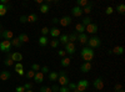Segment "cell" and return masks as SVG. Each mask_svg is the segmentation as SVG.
Segmentation results:
<instances>
[{"instance_id": "obj_24", "label": "cell", "mask_w": 125, "mask_h": 92, "mask_svg": "<svg viewBox=\"0 0 125 92\" xmlns=\"http://www.w3.org/2000/svg\"><path fill=\"white\" fill-rule=\"evenodd\" d=\"M70 62H71V59L70 57H62L61 61H60V64H61L62 67H68L70 65Z\"/></svg>"}, {"instance_id": "obj_51", "label": "cell", "mask_w": 125, "mask_h": 92, "mask_svg": "<svg viewBox=\"0 0 125 92\" xmlns=\"http://www.w3.org/2000/svg\"><path fill=\"white\" fill-rule=\"evenodd\" d=\"M53 24H55V25L59 24V19H58V17H54V19H53Z\"/></svg>"}, {"instance_id": "obj_57", "label": "cell", "mask_w": 125, "mask_h": 92, "mask_svg": "<svg viewBox=\"0 0 125 92\" xmlns=\"http://www.w3.org/2000/svg\"><path fill=\"white\" fill-rule=\"evenodd\" d=\"M81 92H86V91H81Z\"/></svg>"}, {"instance_id": "obj_52", "label": "cell", "mask_w": 125, "mask_h": 92, "mask_svg": "<svg viewBox=\"0 0 125 92\" xmlns=\"http://www.w3.org/2000/svg\"><path fill=\"white\" fill-rule=\"evenodd\" d=\"M35 3H36V4H40V5H41V4H43V0H35Z\"/></svg>"}, {"instance_id": "obj_28", "label": "cell", "mask_w": 125, "mask_h": 92, "mask_svg": "<svg viewBox=\"0 0 125 92\" xmlns=\"http://www.w3.org/2000/svg\"><path fill=\"white\" fill-rule=\"evenodd\" d=\"M10 42H11V46H15V47H20L23 44L19 41V39L18 37H14V39H11L10 40Z\"/></svg>"}, {"instance_id": "obj_36", "label": "cell", "mask_w": 125, "mask_h": 92, "mask_svg": "<svg viewBox=\"0 0 125 92\" xmlns=\"http://www.w3.org/2000/svg\"><path fill=\"white\" fill-rule=\"evenodd\" d=\"M40 68H41V66L39 64H33V65H31V70H33L34 72H39Z\"/></svg>"}, {"instance_id": "obj_55", "label": "cell", "mask_w": 125, "mask_h": 92, "mask_svg": "<svg viewBox=\"0 0 125 92\" xmlns=\"http://www.w3.org/2000/svg\"><path fill=\"white\" fill-rule=\"evenodd\" d=\"M25 92H33V91H31V90H28V91H25Z\"/></svg>"}, {"instance_id": "obj_21", "label": "cell", "mask_w": 125, "mask_h": 92, "mask_svg": "<svg viewBox=\"0 0 125 92\" xmlns=\"http://www.w3.org/2000/svg\"><path fill=\"white\" fill-rule=\"evenodd\" d=\"M38 42L41 47H45L48 45V36H40L39 40H38Z\"/></svg>"}, {"instance_id": "obj_15", "label": "cell", "mask_w": 125, "mask_h": 92, "mask_svg": "<svg viewBox=\"0 0 125 92\" xmlns=\"http://www.w3.org/2000/svg\"><path fill=\"white\" fill-rule=\"evenodd\" d=\"M90 70H91V64L90 62H84L80 66V71H81V72H84V74L89 72Z\"/></svg>"}, {"instance_id": "obj_40", "label": "cell", "mask_w": 125, "mask_h": 92, "mask_svg": "<svg viewBox=\"0 0 125 92\" xmlns=\"http://www.w3.org/2000/svg\"><path fill=\"white\" fill-rule=\"evenodd\" d=\"M34 75H35V72L33 70H29L28 72H26V77L28 78H34Z\"/></svg>"}, {"instance_id": "obj_42", "label": "cell", "mask_w": 125, "mask_h": 92, "mask_svg": "<svg viewBox=\"0 0 125 92\" xmlns=\"http://www.w3.org/2000/svg\"><path fill=\"white\" fill-rule=\"evenodd\" d=\"M113 13H114V9H113L111 6H108L106 10H105V14H106V15H111Z\"/></svg>"}, {"instance_id": "obj_44", "label": "cell", "mask_w": 125, "mask_h": 92, "mask_svg": "<svg viewBox=\"0 0 125 92\" xmlns=\"http://www.w3.org/2000/svg\"><path fill=\"white\" fill-rule=\"evenodd\" d=\"M24 88H25V91H28V90H31V88H33V84L26 82V84L24 85Z\"/></svg>"}, {"instance_id": "obj_38", "label": "cell", "mask_w": 125, "mask_h": 92, "mask_svg": "<svg viewBox=\"0 0 125 92\" xmlns=\"http://www.w3.org/2000/svg\"><path fill=\"white\" fill-rule=\"evenodd\" d=\"M49 31H50V29L46 27V26H44L43 29H41V36H46L49 34Z\"/></svg>"}, {"instance_id": "obj_18", "label": "cell", "mask_w": 125, "mask_h": 92, "mask_svg": "<svg viewBox=\"0 0 125 92\" xmlns=\"http://www.w3.org/2000/svg\"><path fill=\"white\" fill-rule=\"evenodd\" d=\"M58 77H59V75H58V72H55V71H50L49 75H48V78H49V81H51V82L56 81Z\"/></svg>"}, {"instance_id": "obj_43", "label": "cell", "mask_w": 125, "mask_h": 92, "mask_svg": "<svg viewBox=\"0 0 125 92\" xmlns=\"http://www.w3.org/2000/svg\"><path fill=\"white\" fill-rule=\"evenodd\" d=\"M40 92H51V88L48 87V86H43L40 88Z\"/></svg>"}, {"instance_id": "obj_49", "label": "cell", "mask_w": 125, "mask_h": 92, "mask_svg": "<svg viewBox=\"0 0 125 92\" xmlns=\"http://www.w3.org/2000/svg\"><path fill=\"white\" fill-rule=\"evenodd\" d=\"M16 92H25L24 86H18V87H16Z\"/></svg>"}, {"instance_id": "obj_56", "label": "cell", "mask_w": 125, "mask_h": 92, "mask_svg": "<svg viewBox=\"0 0 125 92\" xmlns=\"http://www.w3.org/2000/svg\"><path fill=\"white\" fill-rule=\"evenodd\" d=\"M118 92H125V91H124V90H120V91H118Z\"/></svg>"}, {"instance_id": "obj_35", "label": "cell", "mask_w": 125, "mask_h": 92, "mask_svg": "<svg viewBox=\"0 0 125 92\" xmlns=\"http://www.w3.org/2000/svg\"><path fill=\"white\" fill-rule=\"evenodd\" d=\"M91 8H93V4H91V3H89V5H88V6H85L84 9H83V14L85 13V14L88 15V14L91 11Z\"/></svg>"}, {"instance_id": "obj_34", "label": "cell", "mask_w": 125, "mask_h": 92, "mask_svg": "<svg viewBox=\"0 0 125 92\" xmlns=\"http://www.w3.org/2000/svg\"><path fill=\"white\" fill-rule=\"evenodd\" d=\"M59 45H60V42H59V40H58V39H55V40H51V41H50V46L53 47V49H56Z\"/></svg>"}, {"instance_id": "obj_26", "label": "cell", "mask_w": 125, "mask_h": 92, "mask_svg": "<svg viewBox=\"0 0 125 92\" xmlns=\"http://www.w3.org/2000/svg\"><path fill=\"white\" fill-rule=\"evenodd\" d=\"M18 39H19V41L21 42V44H24V42H29V36H28L26 34H20V35L18 36Z\"/></svg>"}, {"instance_id": "obj_19", "label": "cell", "mask_w": 125, "mask_h": 92, "mask_svg": "<svg viewBox=\"0 0 125 92\" xmlns=\"http://www.w3.org/2000/svg\"><path fill=\"white\" fill-rule=\"evenodd\" d=\"M39 10H40L41 14H48L49 10H50V6H49L46 3H43V4L40 5V9H39Z\"/></svg>"}, {"instance_id": "obj_37", "label": "cell", "mask_w": 125, "mask_h": 92, "mask_svg": "<svg viewBox=\"0 0 125 92\" xmlns=\"http://www.w3.org/2000/svg\"><path fill=\"white\" fill-rule=\"evenodd\" d=\"M21 70H24L23 64H21V62H16V64H15V72H18V71H21Z\"/></svg>"}, {"instance_id": "obj_2", "label": "cell", "mask_w": 125, "mask_h": 92, "mask_svg": "<svg viewBox=\"0 0 125 92\" xmlns=\"http://www.w3.org/2000/svg\"><path fill=\"white\" fill-rule=\"evenodd\" d=\"M58 75H59V77H58L59 85H60V86H68V84H69V77H68L66 71H60Z\"/></svg>"}, {"instance_id": "obj_22", "label": "cell", "mask_w": 125, "mask_h": 92, "mask_svg": "<svg viewBox=\"0 0 125 92\" xmlns=\"http://www.w3.org/2000/svg\"><path fill=\"white\" fill-rule=\"evenodd\" d=\"M15 62L11 60V57H10V52H8V56H6V59L4 60V65L5 66H8V67H10V66H13Z\"/></svg>"}, {"instance_id": "obj_14", "label": "cell", "mask_w": 125, "mask_h": 92, "mask_svg": "<svg viewBox=\"0 0 125 92\" xmlns=\"http://www.w3.org/2000/svg\"><path fill=\"white\" fill-rule=\"evenodd\" d=\"M10 76H11V74H10L8 70H4V71L0 72V80L1 81H8L10 78Z\"/></svg>"}, {"instance_id": "obj_31", "label": "cell", "mask_w": 125, "mask_h": 92, "mask_svg": "<svg viewBox=\"0 0 125 92\" xmlns=\"http://www.w3.org/2000/svg\"><path fill=\"white\" fill-rule=\"evenodd\" d=\"M68 37H69V42H75L76 40H78V34L76 33H73V34L68 35Z\"/></svg>"}, {"instance_id": "obj_13", "label": "cell", "mask_w": 125, "mask_h": 92, "mask_svg": "<svg viewBox=\"0 0 125 92\" xmlns=\"http://www.w3.org/2000/svg\"><path fill=\"white\" fill-rule=\"evenodd\" d=\"M49 34L51 35V36H53L54 39H58L60 35H61V33H60V30L56 27V26H54V27H51L50 29V31H49Z\"/></svg>"}, {"instance_id": "obj_7", "label": "cell", "mask_w": 125, "mask_h": 92, "mask_svg": "<svg viewBox=\"0 0 125 92\" xmlns=\"http://www.w3.org/2000/svg\"><path fill=\"white\" fill-rule=\"evenodd\" d=\"M85 31H88L89 34H96L98 33V24H89L88 26H85Z\"/></svg>"}, {"instance_id": "obj_8", "label": "cell", "mask_w": 125, "mask_h": 92, "mask_svg": "<svg viewBox=\"0 0 125 92\" xmlns=\"http://www.w3.org/2000/svg\"><path fill=\"white\" fill-rule=\"evenodd\" d=\"M1 36L4 40H11L14 39V33L11 31V30H3V33H1Z\"/></svg>"}, {"instance_id": "obj_11", "label": "cell", "mask_w": 125, "mask_h": 92, "mask_svg": "<svg viewBox=\"0 0 125 92\" xmlns=\"http://www.w3.org/2000/svg\"><path fill=\"white\" fill-rule=\"evenodd\" d=\"M59 24L61 25V26H68V25H70L71 24V17L70 16H62L61 19H59Z\"/></svg>"}, {"instance_id": "obj_46", "label": "cell", "mask_w": 125, "mask_h": 92, "mask_svg": "<svg viewBox=\"0 0 125 92\" xmlns=\"http://www.w3.org/2000/svg\"><path fill=\"white\" fill-rule=\"evenodd\" d=\"M59 92H70V90H69L66 86H61V87L59 88Z\"/></svg>"}, {"instance_id": "obj_10", "label": "cell", "mask_w": 125, "mask_h": 92, "mask_svg": "<svg viewBox=\"0 0 125 92\" xmlns=\"http://www.w3.org/2000/svg\"><path fill=\"white\" fill-rule=\"evenodd\" d=\"M10 57H11L14 62H21V60H23V55L18 52V51L16 52H10Z\"/></svg>"}, {"instance_id": "obj_1", "label": "cell", "mask_w": 125, "mask_h": 92, "mask_svg": "<svg viewBox=\"0 0 125 92\" xmlns=\"http://www.w3.org/2000/svg\"><path fill=\"white\" fill-rule=\"evenodd\" d=\"M94 50L93 49H90V47H84L81 50V52H80V56H81V59L83 60H85V62H90V61L94 59Z\"/></svg>"}, {"instance_id": "obj_48", "label": "cell", "mask_w": 125, "mask_h": 92, "mask_svg": "<svg viewBox=\"0 0 125 92\" xmlns=\"http://www.w3.org/2000/svg\"><path fill=\"white\" fill-rule=\"evenodd\" d=\"M20 23H28V16H25V15L20 16Z\"/></svg>"}, {"instance_id": "obj_20", "label": "cell", "mask_w": 125, "mask_h": 92, "mask_svg": "<svg viewBox=\"0 0 125 92\" xmlns=\"http://www.w3.org/2000/svg\"><path fill=\"white\" fill-rule=\"evenodd\" d=\"M78 40H79L80 44H84V45H85V44L88 42V35H86L85 33H84V34H79V35H78Z\"/></svg>"}, {"instance_id": "obj_39", "label": "cell", "mask_w": 125, "mask_h": 92, "mask_svg": "<svg viewBox=\"0 0 125 92\" xmlns=\"http://www.w3.org/2000/svg\"><path fill=\"white\" fill-rule=\"evenodd\" d=\"M40 72L43 74V75H45V74H49V72H50V68H49L48 66H43V67L40 68Z\"/></svg>"}, {"instance_id": "obj_30", "label": "cell", "mask_w": 125, "mask_h": 92, "mask_svg": "<svg viewBox=\"0 0 125 92\" xmlns=\"http://www.w3.org/2000/svg\"><path fill=\"white\" fill-rule=\"evenodd\" d=\"M38 20V15L36 14H30L28 15V23H35Z\"/></svg>"}, {"instance_id": "obj_16", "label": "cell", "mask_w": 125, "mask_h": 92, "mask_svg": "<svg viewBox=\"0 0 125 92\" xmlns=\"http://www.w3.org/2000/svg\"><path fill=\"white\" fill-rule=\"evenodd\" d=\"M34 81H35L36 84H41V82L44 81V75L41 74L40 71H39V72H35V75H34Z\"/></svg>"}, {"instance_id": "obj_23", "label": "cell", "mask_w": 125, "mask_h": 92, "mask_svg": "<svg viewBox=\"0 0 125 92\" xmlns=\"http://www.w3.org/2000/svg\"><path fill=\"white\" fill-rule=\"evenodd\" d=\"M113 54H116V55H123L124 54V47L123 46H115L114 49H111Z\"/></svg>"}, {"instance_id": "obj_17", "label": "cell", "mask_w": 125, "mask_h": 92, "mask_svg": "<svg viewBox=\"0 0 125 92\" xmlns=\"http://www.w3.org/2000/svg\"><path fill=\"white\" fill-rule=\"evenodd\" d=\"M59 42L60 44H62V45H66L68 42H69V37H68V34H61L60 36H59Z\"/></svg>"}, {"instance_id": "obj_45", "label": "cell", "mask_w": 125, "mask_h": 92, "mask_svg": "<svg viewBox=\"0 0 125 92\" xmlns=\"http://www.w3.org/2000/svg\"><path fill=\"white\" fill-rule=\"evenodd\" d=\"M50 88H51V92H59V88H60V87H59L58 85H53Z\"/></svg>"}, {"instance_id": "obj_12", "label": "cell", "mask_w": 125, "mask_h": 92, "mask_svg": "<svg viewBox=\"0 0 125 92\" xmlns=\"http://www.w3.org/2000/svg\"><path fill=\"white\" fill-rule=\"evenodd\" d=\"M71 14H73V16L79 17V16H81V15H83V9H81V8H79V6H74V8L71 9Z\"/></svg>"}, {"instance_id": "obj_25", "label": "cell", "mask_w": 125, "mask_h": 92, "mask_svg": "<svg viewBox=\"0 0 125 92\" xmlns=\"http://www.w3.org/2000/svg\"><path fill=\"white\" fill-rule=\"evenodd\" d=\"M89 5V1L88 0H76V6L81 8V9H84L85 6Z\"/></svg>"}, {"instance_id": "obj_3", "label": "cell", "mask_w": 125, "mask_h": 92, "mask_svg": "<svg viewBox=\"0 0 125 92\" xmlns=\"http://www.w3.org/2000/svg\"><path fill=\"white\" fill-rule=\"evenodd\" d=\"M88 47H90V49H96V47H99L100 45H101V40L98 37V36H93V37H90V39H88Z\"/></svg>"}, {"instance_id": "obj_27", "label": "cell", "mask_w": 125, "mask_h": 92, "mask_svg": "<svg viewBox=\"0 0 125 92\" xmlns=\"http://www.w3.org/2000/svg\"><path fill=\"white\" fill-rule=\"evenodd\" d=\"M75 30H76L79 34H84V33H85V26L83 25L81 23H80V24H76V25H75Z\"/></svg>"}, {"instance_id": "obj_50", "label": "cell", "mask_w": 125, "mask_h": 92, "mask_svg": "<svg viewBox=\"0 0 125 92\" xmlns=\"http://www.w3.org/2000/svg\"><path fill=\"white\" fill-rule=\"evenodd\" d=\"M114 88H115V91L118 92V91H120V90H123V86H121L120 84H116V85H115V87H114Z\"/></svg>"}, {"instance_id": "obj_6", "label": "cell", "mask_w": 125, "mask_h": 92, "mask_svg": "<svg viewBox=\"0 0 125 92\" xmlns=\"http://www.w3.org/2000/svg\"><path fill=\"white\" fill-rule=\"evenodd\" d=\"M64 51H65L68 55H74V54H75V51H76V46H75V44H74V42H68V44L65 45Z\"/></svg>"}, {"instance_id": "obj_4", "label": "cell", "mask_w": 125, "mask_h": 92, "mask_svg": "<svg viewBox=\"0 0 125 92\" xmlns=\"http://www.w3.org/2000/svg\"><path fill=\"white\" fill-rule=\"evenodd\" d=\"M0 50L3 51V52H10V50H11V42H10V40H3L1 42H0Z\"/></svg>"}, {"instance_id": "obj_5", "label": "cell", "mask_w": 125, "mask_h": 92, "mask_svg": "<svg viewBox=\"0 0 125 92\" xmlns=\"http://www.w3.org/2000/svg\"><path fill=\"white\" fill-rule=\"evenodd\" d=\"M88 87H89V81H88V80H80L79 82L76 84V90H78L79 92L88 90Z\"/></svg>"}, {"instance_id": "obj_33", "label": "cell", "mask_w": 125, "mask_h": 92, "mask_svg": "<svg viewBox=\"0 0 125 92\" xmlns=\"http://www.w3.org/2000/svg\"><path fill=\"white\" fill-rule=\"evenodd\" d=\"M84 26H88L89 24H91V17L90 16H85L84 19H83V23H81Z\"/></svg>"}, {"instance_id": "obj_54", "label": "cell", "mask_w": 125, "mask_h": 92, "mask_svg": "<svg viewBox=\"0 0 125 92\" xmlns=\"http://www.w3.org/2000/svg\"><path fill=\"white\" fill-rule=\"evenodd\" d=\"M113 54V51H111V49L110 50H108V55H111Z\"/></svg>"}, {"instance_id": "obj_29", "label": "cell", "mask_w": 125, "mask_h": 92, "mask_svg": "<svg viewBox=\"0 0 125 92\" xmlns=\"http://www.w3.org/2000/svg\"><path fill=\"white\" fill-rule=\"evenodd\" d=\"M8 5H3V4H0V16H4V15H6V13H8Z\"/></svg>"}, {"instance_id": "obj_47", "label": "cell", "mask_w": 125, "mask_h": 92, "mask_svg": "<svg viewBox=\"0 0 125 92\" xmlns=\"http://www.w3.org/2000/svg\"><path fill=\"white\" fill-rule=\"evenodd\" d=\"M58 55H59L60 57H65V55H66V52H65V51H64V50H59V51H58Z\"/></svg>"}, {"instance_id": "obj_32", "label": "cell", "mask_w": 125, "mask_h": 92, "mask_svg": "<svg viewBox=\"0 0 125 92\" xmlns=\"http://www.w3.org/2000/svg\"><path fill=\"white\" fill-rule=\"evenodd\" d=\"M116 11H118L119 14H124V13H125V5H124V4L116 5Z\"/></svg>"}, {"instance_id": "obj_41", "label": "cell", "mask_w": 125, "mask_h": 92, "mask_svg": "<svg viewBox=\"0 0 125 92\" xmlns=\"http://www.w3.org/2000/svg\"><path fill=\"white\" fill-rule=\"evenodd\" d=\"M66 87H68L69 90H76V84H74V82H69Z\"/></svg>"}, {"instance_id": "obj_9", "label": "cell", "mask_w": 125, "mask_h": 92, "mask_svg": "<svg viewBox=\"0 0 125 92\" xmlns=\"http://www.w3.org/2000/svg\"><path fill=\"white\" fill-rule=\"evenodd\" d=\"M93 86L95 87V90H103L104 88V81L101 77H98L96 80H94V84Z\"/></svg>"}, {"instance_id": "obj_53", "label": "cell", "mask_w": 125, "mask_h": 92, "mask_svg": "<svg viewBox=\"0 0 125 92\" xmlns=\"http://www.w3.org/2000/svg\"><path fill=\"white\" fill-rule=\"evenodd\" d=\"M1 33H3V26H1V24H0V35H1Z\"/></svg>"}]
</instances>
